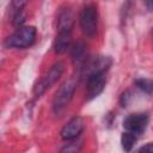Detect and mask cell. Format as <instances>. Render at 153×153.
<instances>
[{"instance_id":"cell-15","label":"cell","mask_w":153,"mask_h":153,"mask_svg":"<svg viewBox=\"0 0 153 153\" xmlns=\"http://www.w3.org/2000/svg\"><path fill=\"white\" fill-rule=\"evenodd\" d=\"M75 140H76V139L71 140L72 142H71V143H68V145H66L63 148H61V152H75V151H79V148H80V147H78V146H76Z\"/></svg>"},{"instance_id":"cell-4","label":"cell","mask_w":153,"mask_h":153,"mask_svg":"<svg viewBox=\"0 0 153 153\" xmlns=\"http://www.w3.org/2000/svg\"><path fill=\"white\" fill-rule=\"evenodd\" d=\"M63 71H65V65L62 63V62H55L51 67H50V69L48 71V73L35 85V87H33V93L37 96V97H39V96H42L49 87H51L59 79H60V76L62 75V73H63Z\"/></svg>"},{"instance_id":"cell-6","label":"cell","mask_w":153,"mask_h":153,"mask_svg":"<svg viewBox=\"0 0 153 153\" xmlns=\"http://www.w3.org/2000/svg\"><path fill=\"white\" fill-rule=\"evenodd\" d=\"M148 124V115L145 112H137L128 115L123 120V128L124 130H128L136 136L143 134Z\"/></svg>"},{"instance_id":"cell-13","label":"cell","mask_w":153,"mask_h":153,"mask_svg":"<svg viewBox=\"0 0 153 153\" xmlns=\"http://www.w3.org/2000/svg\"><path fill=\"white\" fill-rule=\"evenodd\" d=\"M136 140H137V136L128 130L123 131L122 135H121V145H122V148L126 151V152H130L133 149V147L135 146L136 143Z\"/></svg>"},{"instance_id":"cell-7","label":"cell","mask_w":153,"mask_h":153,"mask_svg":"<svg viewBox=\"0 0 153 153\" xmlns=\"http://www.w3.org/2000/svg\"><path fill=\"white\" fill-rule=\"evenodd\" d=\"M86 81H87V84H86V99L91 100L103 92L105 84H106L105 72L94 73V74L90 75L88 78H86Z\"/></svg>"},{"instance_id":"cell-1","label":"cell","mask_w":153,"mask_h":153,"mask_svg":"<svg viewBox=\"0 0 153 153\" xmlns=\"http://www.w3.org/2000/svg\"><path fill=\"white\" fill-rule=\"evenodd\" d=\"M36 38V29L33 26H19L5 41L7 48L25 49L33 44Z\"/></svg>"},{"instance_id":"cell-14","label":"cell","mask_w":153,"mask_h":153,"mask_svg":"<svg viewBox=\"0 0 153 153\" xmlns=\"http://www.w3.org/2000/svg\"><path fill=\"white\" fill-rule=\"evenodd\" d=\"M135 86L141 90L143 93L151 94L153 92V81L148 80V79H136L135 80Z\"/></svg>"},{"instance_id":"cell-18","label":"cell","mask_w":153,"mask_h":153,"mask_svg":"<svg viewBox=\"0 0 153 153\" xmlns=\"http://www.w3.org/2000/svg\"><path fill=\"white\" fill-rule=\"evenodd\" d=\"M145 4L149 10H153V0H145Z\"/></svg>"},{"instance_id":"cell-2","label":"cell","mask_w":153,"mask_h":153,"mask_svg":"<svg viewBox=\"0 0 153 153\" xmlns=\"http://www.w3.org/2000/svg\"><path fill=\"white\" fill-rule=\"evenodd\" d=\"M75 87H76L75 82L69 80V81H66L59 88V91L56 92L54 100H53V112L55 115L59 116L66 110V108L68 106V104L71 103V100L74 96Z\"/></svg>"},{"instance_id":"cell-9","label":"cell","mask_w":153,"mask_h":153,"mask_svg":"<svg viewBox=\"0 0 153 153\" xmlns=\"http://www.w3.org/2000/svg\"><path fill=\"white\" fill-rule=\"evenodd\" d=\"M73 24H74V19H73L72 11L68 7L60 10V12L57 14V22H56L57 33H62V32L72 33Z\"/></svg>"},{"instance_id":"cell-8","label":"cell","mask_w":153,"mask_h":153,"mask_svg":"<svg viewBox=\"0 0 153 153\" xmlns=\"http://www.w3.org/2000/svg\"><path fill=\"white\" fill-rule=\"evenodd\" d=\"M85 128V123H84V120L79 116H75L73 118H71L65 126L63 128L61 129V137L63 140H67V141H71V140H74V139H78V136L82 133Z\"/></svg>"},{"instance_id":"cell-3","label":"cell","mask_w":153,"mask_h":153,"mask_svg":"<svg viewBox=\"0 0 153 153\" xmlns=\"http://www.w3.org/2000/svg\"><path fill=\"white\" fill-rule=\"evenodd\" d=\"M79 22H80V27L82 32L88 37H93L97 33V24H98L96 6L92 4L84 6L80 12Z\"/></svg>"},{"instance_id":"cell-10","label":"cell","mask_w":153,"mask_h":153,"mask_svg":"<svg viewBox=\"0 0 153 153\" xmlns=\"http://www.w3.org/2000/svg\"><path fill=\"white\" fill-rule=\"evenodd\" d=\"M27 0H11V16H12V23L16 26H22V24L25 22V14H24V7L26 5Z\"/></svg>"},{"instance_id":"cell-17","label":"cell","mask_w":153,"mask_h":153,"mask_svg":"<svg viewBox=\"0 0 153 153\" xmlns=\"http://www.w3.org/2000/svg\"><path fill=\"white\" fill-rule=\"evenodd\" d=\"M139 152H153V142H149L139 148Z\"/></svg>"},{"instance_id":"cell-5","label":"cell","mask_w":153,"mask_h":153,"mask_svg":"<svg viewBox=\"0 0 153 153\" xmlns=\"http://www.w3.org/2000/svg\"><path fill=\"white\" fill-rule=\"evenodd\" d=\"M112 61L109 56H97L92 59H87L85 63L82 65L81 69V76L88 78L90 75L94 73H100V72H106L109 67L111 66Z\"/></svg>"},{"instance_id":"cell-11","label":"cell","mask_w":153,"mask_h":153,"mask_svg":"<svg viewBox=\"0 0 153 153\" xmlns=\"http://www.w3.org/2000/svg\"><path fill=\"white\" fill-rule=\"evenodd\" d=\"M72 36L68 32H62L56 35V39L54 43V50L56 54H63L71 45Z\"/></svg>"},{"instance_id":"cell-16","label":"cell","mask_w":153,"mask_h":153,"mask_svg":"<svg viewBox=\"0 0 153 153\" xmlns=\"http://www.w3.org/2000/svg\"><path fill=\"white\" fill-rule=\"evenodd\" d=\"M129 100H130V92H129V91L123 92V93L121 94V98H120L121 105H122V106H127L128 103H129Z\"/></svg>"},{"instance_id":"cell-12","label":"cell","mask_w":153,"mask_h":153,"mask_svg":"<svg viewBox=\"0 0 153 153\" xmlns=\"http://www.w3.org/2000/svg\"><path fill=\"white\" fill-rule=\"evenodd\" d=\"M72 60L73 62L81 68L82 65L85 63V61L87 60V51H86V47L82 43H76L73 49H72Z\"/></svg>"}]
</instances>
